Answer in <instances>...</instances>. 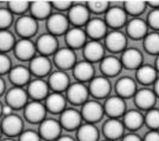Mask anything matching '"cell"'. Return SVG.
I'll list each match as a JSON object with an SVG mask.
<instances>
[{
    "mask_svg": "<svg viewBox=\"0 0 159 141\" xmlns=\"http://www.w3.org/2000/svg\"><path fill=\"white\" fill-rule=\"evenodd\" d=\"M2 130H1V126H0V139H1V135H2Z\"/></svg>",
    "mask_w": 159,
    "mask_h": 141,
    "instance_id": "57",
    "label": "cell"
},
{
    "mask_svg": "<svg viewBox=\"0 0 159 141\" xmlns=\"http://www.w3.org/2000/svg\"><path fill=\"white\" fill-rule=\"evenodd\" d=\"M12 110L13 109L10 106H7V104L5 106H2V115H4V116L9 115V114H12Z\"/></svg>",
    "mask_w": 159,
    "mask_h": 141,
    "instance_id": "50",
    "label": "cell"
},
{
    "mask_svg": "<svg viewBox=\"0 0 159 141\" xmlns=\"http://www.w3.org/2000/svg\"><path fill=\"white\" fill-rule=\"evenodd\" d=\"M77 138L79 141H97L99 132L97 127L91 123L81 124L77 129Z\"/></svg>",
    "mask_w": 159,
    "mask_h": 141,
    "instance_id": "36",
    "label": "cell"
},
{
    "mask_svg": "<svg viewBox=\"0 0 159 141\" xmlns=\"http://www.w3.org/2000/svg\"><path fill=\"white\" fill-rule=\"evenodd\" d=\"M65 34V41L68 47L71 49L83 47L86 42V34L80 27L68 29Z\"/></svg>",
    "mask_w": 159,
    "mask_h": 141,
    "instance_id": "22",
    "label": "cell"
},
{
    "mask_svg": "<svg viewBox=\"0 0 159 141\" xmlns=\"http://www.w3.org/2000/svg\"><path fill=\"white\" fill-rule=\"evenodd\" d=\"M136 77L137 80L143 84L153 83L157 78V70L150 65H141L137 69Z\"/></svg>",
    "mask_w": 159,
    "mask_h": 141,
    "instance_id": "34",
    "label": "cell"
},
{
    "mask_svg": "<svg viewBox=\"0 0 159 141\" xmlns=\"http://www.w3.org/2000/svg\"><path fill=\"white\" fill-rule=\"evenodd\" d=\"M48 83L42 79L37 78L29 83L27 93L34 101H40L48 95Z\"/></svg>",
    "mask_w": 159,
    "mask_h": 141,
    "instance_id": "23",
    "label": "cell"
},
{
    "mask_svg": "<svg viewBox=\"0 0 159 141\" xmlns=\"http://www.w3.org/2000/svg\"><path fill=\"white\" fill-rule=\"evenodd\" d=\"M123 116V124L125 127L130 130L139 129L144 122V117L137 110H130L125 112Z\"/></svg>",
    "mask_w": 159,
    "mask_h": 141,
    "instance_id": "35",
    "label": "cell"
},
{
    "mask_svg": "<svg viewBox=\"0 0 159 141\" xmlns=\"http://www.w3.org/2000/svg\"><path fill=\"white\" fill-rule=\"evenodd\" d=\"M83 54L86 60L91 63L101 61L104 58V45L98 40H91L83 46Z\"/></svg>",
    "mask_w": 159,
    "mask_h": 141,
    "instance_id": "17",
    "label": "cell"
},
{
    "mask_svg": "<svg viewBox=\"0 0 159 141\" xmlns=\"http://www.w3.org/2000/svg\"><path fill=\"white\" fill-rule=\"evenodd\" d=\"M103 141H113V140H109V139H106V140H104Z\"/></svg>",
    "mask_w": 159,
    "mask_h": 141,
    "instance_id": "58",
    "label": "cell"
},
{
    "mask_svg": "<svg viewBox=\"0 0 159 141\" xmlns=\"http://www.w3.org/2000/svg\"><path fill=\"white\" fill-rule=\"evenodd\" d=\"M45 108L52 113H61L65 109L66 99L61 93L53 92L45 98Z\"/></svg>",
    "mask_w": 159,
    "mask_h": 141,
    "instance_id": "32",
    "label": "cell"
},
{
    "mask_svg": "<svg viewBox=\"0 0 159 141\" xmlns=\"http://www.w3.org/2000/svg\"><path fill=\"white\" fill-rule=\"evenodd\" d=\"M127 38L125 35L117 30L107 34L105 36V45L112 52H119L125 49Z\"/></svg>",
    "mask_w": 159,
    "mask_h": 141,
    "instance_id": "16",
    "label": "cell"
},
{
    "mask_svg": "<svg viewBox=\"0 0 159 141\" xmlns=\"http://www.w3.org/2000/svg\"><path fill=\"white\" fill-rule=\"evenodd\" d=\"M30 61L29 69L30 73L38 77H42L50 72L52 64L48 57L42 55L35 56Z\"/></svg>",
    "mask_w": 159,
    "mask_h": 141,
    "instance_id": "20",
    "label": "cell"
},
{
    "mask_svg": "<svg viewBox=\"0 0 159 141\" xmlns=\"http://www.w3.org/2000/svg\"><path fill=\"white\" fill-rule=\"evenodd\" d=\"M154 85H153V91L155 93V94L157 96L158 95V92H159V80L158 79H157L154 83H153Z\"/></svg>",
    "mask_w": 159,
    "mask_h": 141,
    "instance_id": "53",
    "label": "cell"
},
{
    "mask_svg": "<svg viewBox=\"0 0 159 141\" xmlns=\"http://www.w3.org/2000/svg\"><path fill=\"white\" fill-rule=\"evenodd\" d=\"M2 132L9 137L19 135L23 130V121L18 115L5 116L0 125Z\"/></svg>",
    "mask_w": 159,
    "mask_h": 141,
    "instance_id": "2",
    "label": "cell"
},
{
    "mask_svg": "<svg viewBox=\"0 0 159 141\" xmlns=\"http://www.w3.org/2000/svg\"><path fill=\"white\" fill-rule=\"evenodd\" d=\"M143 47L148 53L157 55L159 52V35L158 32L147 34L143 38Z\"/></svg>",
    "mask_w": 159,
    "mask_h": 141,
    "instance_id": "37",
    "label": "cell"
},
{
    "mask_svg": "<svg viewBox=\"0 0 159 141\" xmlns=\"http://www.w3.org/2000/svg\"><path fill=\"white\" fill-rule=\"evenodd\" d=\"M5 88H6L5 81L0 76V96H1L4 93L5 91Z\"/></svg>",
    "mask_w": 159,
    "mask_h": 141,
    "instance_id": "52",
    "label": "cell"
},
{
    "mask_svg": "<svg viewBox=\"0 0 159 141\" xmlns=\"http://www.w3.org/2000/svg\"><path fill=\"white\" fill-rule=\"evenodd\" d=\"M148 5H150V6L153 7H155V9H157L158 7V6H159V1H148L147 2Z\"/></svg>",
    "mask_w": 159,
    "mask_h": 141,
    "instance_id": "54",
    "label": "cell"
},
{
    "mask_svg": "<svg viewBox=\"0 0 159 141\" xmlns=\"http://www.w3.org/2000/svg\"><path fill=\"white\" fill-rule=\"evenodd\" d=\"M38 29L37 20L31 16H22L16 21V30L22 39H30Z\"/></svg>",
    "mask_w": 159,
    "mask_h": 141,
    "instance_id": "1",
    "label": "cell"
},
{
    "mask_svg": "<svg viewBox=\"0 0 159 141\" xmlns=\"http://www.w3.org/2000/svg\"><path fill=\"white\" fill-rule=\"evenodd\" d=\"M104 108L101 103L96 101H87L83 104L81 112L82 118L87 122L93 124L99 121L104 114Z\"/></svg>",
    "mask_w": 159,
    "mask_h": 141,
    "instance_id": "6",
    "label": "cell"
},
{
    "mask_svg": "<svg viewBox=\"0 0 159 141\" xmlns=\"http://www.w3.org/2000/svg\"><path fill=\"white\" fill-rule=\"evenodd\" d=\"M73 68V75L79 82L90 81L94 77V69L93 64L86 60L76 63Z\"/></svg>",
    "mask_w": 159,
    "mask_h": 141,
    "instance_id": "30",
    "label": "cell"
},
{
    "mask_svg": "<svg viewBox=\"0 0 159 141\" xmlns=\"http://www.w3.org/2000/svg\"><path fill=\"white\" fill-rule=\"evenodd\" d=\"M144 122L151 130H157L159 126L158 110L153 107L148 110L144 117Z\"/></svg>",
    "mask_w": 159,
    "mask_h": 141,
    "instance_id": "40",
    "label": "cell"
},
{
    "mask_svg": "<svg viewBox=\"0 0 159 141\" xmlns=\"http://www.w3.org/2000/svg\"><path fill=\"white\" fill-rule=\"evenodd\" d=\"M7 9L12 14H22L29 9L30 2L27 1H10L7 3Z\"/></svg>",
    "mask_w": 159,
    "mask_h": 141,
    "instance_id": "41",
    "label": "cell"
},
{
    "mask_svg": "<svg viewBox=\"0 0 159 141\" xmlns=\"http://www.w3.org/2000/svg\"><path fill=\"white\" fill-rule=\"evenodd\" d=\"M11 68V61L9 56L0 53V75L9 73Z\"/></svg>",
    "mask_w": 159,
    "mask_h": 141,
    "instance_id": "45",
    "label": "cell"
},
{
    "mask_svg": "<svg viewBox=\"0 0 159 141\" xmlns=\"http://www.w3.org/2000/svg\"><path fill=\"white\" fill-rule=\"evenodd\" d=\"M88 88L83 83L76 82L70 84L66 89L67 99L74 104H83L88 101L89 96Z\"/></svg>",
    "mask_w": 159,
    "mask_h": 141,
    "instance_id": "7",
    "label": "cell"
},
{
    "mask_svg": "<svg viewBox=\"0 0 159 141\" xmlns=\"http://www.w3.org/2000/svg\"><path fill=\"white\" fill-rule=\"evenodd\" d=\"M50 2L52 7H55V9L61 11L69 10V9L71 7V6L73 4L70 1H63V0L53 1Z\"/></svg>",
    "mask_w": 159,
    "mask_h": 141,
    "instance_id": "47",
    "label": "cell"
},
{
    "mask_svg": "<svg viewBox=\"0 0 159 141\" xmlns=\"http://www.w3.org/2000/svg\"><path fill=\"white\" fill-rule=\"evenodd\" d=\"M69 23L67 16L61 13H55L50 14L47 18V26L49 33L57 36L66 32Z\"/></svg>",
    "mask_w": 159,
    "mask_h": 141,
    "instance_id": "4",
    "label": "cell"
},
{
    "mask_svg": "<svg viewBox=\"0 0 159 141\" xmlns=\"http://www.w3.org/2000/svg\"><path fill=\"white\" fill-rule=\"evenodd\" d=\"M40 124L39 134L41 138L53 140L60 136L62 127L59 121L53 119H45Z\"/></svg>",
    "mask_w": 159,
    "mask_h": 141,
    "instance_id": "9",
    "label": "cell"
},
{
    "mask_svg": "<svg viewBox=\"0 0 159 141\" xmlns=\"http://www.w3.org/2000/svg\"><path fill=\"white\" fill-rule=\"evenodd\" d=\"M35 44L37 51H39L40 55L47 57L54 54L58 50V40L56 36L49 32L39 36Z\"/></svg>",
    "mask_w": 159,
    "mask_h": 141,
    "instance_id": "14",
    "label": "cell"
},
{
    "mask_svg": "<svg viewBox=\"0 0 159 141\" xmlns=\"http://www.w3.org/2000/svg\"><path fill=\"white\" fill-rule=\"evenodd\" d=\"M125 127L117 118H110L103 125L102 131L107 139L114 140L122 137Z\"/></svg>",
    "mask_w": 159,
    "mask_h": 141,
    "instance_id": "24",
    "label": "cell"
},
{
    "mask_svg": "<svg viewBox=\"0 0 159 141\" xmlns=\"http://www.w3.org/2000/svg\"><path fill=\"white\" fill-rule=\"evenodd\" d=\"M52 4L49 1H35L30 2L29 9L31 16L37 19H44L48 18L51 14Z\"/></svg>",
    "mask_w": 159,
    "mask_h": 141,
    "instance_id": "33",
    "label": "cell"
},
{
    "mask_svg": "<svg viewBox=\"0 0 159 141\" xmlns=\"http://www.w3.org/2000/svg\"><path fill=\"white\" fill-rule=\"evenodd\" d=\"M86 6L89 12L96 14L106 12L109 7V2L107 1H89Z\"/></svg>",
    "mask_w": 159,
    "mask_h": 141,
    "instance_id": "42",
    "label": "cell"
},
{
    "mask_svg": "<svg viewBox=\"0 0 159 141\" xmlns=\"http://www.w3.org/2000/svg\"><path fill=\"white\" fill-rule=\"evenodd\" d=\"M16 42L15 37L10 31L0 30V53H6L12 50Z\"/></svg>",
    "mask_w": 159,
    "mask_h": 141,
    "instance_id": "38",
    "label": "cell"
},
{
    "mask_svg": "<svg viewBox=\"0 0 159 141\" xmlns=\"http://www.w3.org/2000/svg\"><path fill=\"white\" fill-rule=\"evenodd\" d=\"M54 62L61 70L71 68L76 63V55L69 47L61 48L54 53Z\"/></svg>",
    "mask_w": 159,
    "mask_h": 141,
    "instance_id": "12",
    "label": "cell"
},
{
    "mask_svg": "<svg viewBox=\"0 0 159 141\" xmlns=\"http://www.w3.org/2000/svg\"><path fill=\"white\" fill-rule=\"evenodd\" d=\"M103 108L110 118H118L125 112V103L123 98L117 95L113 96L106 99Z\"/></svg>",
    "mask_w": 159,
    "mask_h": 141,
    "instance_id": "15",
    "label": "cell"
},
{
    "mask_svg": "<svg viewBox=\"0 0 159 141\" xmlns=\"http://www.w3.org/2000/svg\"><path fill=\"white\" fill-rule=\"evenodd\" d=\"M120 61L122 66L130 70H137L142 65V54L140 50L135 48L125 49L123 51Z\"/></svg>",
    "mask_w": 159,
    "mask_h": 141,
    "instance_id": "21",
    "label": "cell"
},
{
    "mask_svg": "<svg viewBox=\"0 0 159 141\" xmlns=\"http://www.w3.org/2000/svg\"><path fill=\"white\" fill-rule=\"evenodd\" d=\"M83 118L81 113L74 109H65L61 112L60 124L67 130L77 129L81 124Z\"/></svg>",
    "mask_w": 159,
    "mask_h": 141,
    "instance_id": "18",
    "label": "cell"
},
{
    "mask_svg": "<svg viewBox=\"0 0 159 141\" xmlns=\"http://www.w3.org/2000/svg\"><path fill=\"white\" fill-rule=\"evenodd\" d=\"M127 13L120 7L113 6L109 7L105 12V19L106 25L114 29H119L125 25L127 21Z\"/></svg>",
    "mask_w": 159,
    "mask_h": 141,
    "instance_id": "13",
    "label": "cell"
},
{
    "mask_svg": "<svg viewBox=\"0 0 159 141\" xmlns=\"http://www.w3.org/2000/svg\"><path fill=\"white\" fill-rule=\"evenodd\" d=\"M48 86L53 92L61 93L66 90L70 85L68 75L63 70H58L50 74L47 83Z\"/></svg>",
    "mask_w": 159,
    "mask_h": 141,
    "instance_id": "26",
    "label": "cell"
},
{
    "mask_svg": "<svg viewBox=\"0 0 159 141\" xmlns=\"http://www.w3.org/2000/svg\"><path fill=\"white\" fill-rule=\"evenodd\" d=\"M157 96L153 90L147 88L137 90L134 94L135 103L141 109L149 110L155 105Z\"/></svg>",
    "mask_w": 159,
    "mask_h": 141,
    "instance_id": "25",
    "label": "cell"
},
{
    "mask_svg": "<svg viewBox=\"0 0 159 141\" xmlns=\"http://www.w3.org/2000/svg\"><path fill=\"white\" fill-rule=\"evenodd\" d=\"M111 89V84L107 78L104 76L93 77L90 80L89 93L96 98L107 97Z\"/></svg>",
    "mask_w": 159,
    "mask_h": 141,
    "instance_id": "8",
    "label": "cell"
},
{
    "mask_svg": "<svg viewBox=\"0 0 159 141\" xmlns=\"http://www.w3.org/2000/svg\"><path fill=\"white\" fill-rule=\"evenodd\" d=\"M116 91L117 96L122 98L134 96L137 91V85L135 81L130 77L124 76L117 80L116 84Z\"/></svg>",
    "mask_w": 159,
    "mask_h": 141,
    "instance_id": "29",
    "label": "cell"
},
{
    "mask_svg": "<svg viewBox=\"0 0 159 141\" xmlns=\"http://www.w3.org/2000/svg\"><path fill=\"white\" fill-rule=\"evenodd\" d=\"M2 105L1 104V102H0V117L2 115Z\"/></svg>",
    "mask_w": 159,
    "mask_h": 141,
    "instance_id": "55",
    "label": "cell"
},
{
    "mask_svg": "<svg viewBox=\"0 0 159 141\" xmlns=\"http://www.w3.org/2000/svg\"><path fill=\"white\" fill-rule=\"evenodd\" d=\"M84 31L86 35L91 37L92 40H98L107 34V25L103 19L96 17L88 20Z\"/></svg>",
    "mask_w": 159,
    "mask_h": 141,
    "instance_id": "19",
    "label": "cell"
},
{
    "mask_svg": "<svg viewBox=\"0 0 159 141\" xmlns=\"http://www.w3.org/2000/svg\"><path fill=\"white\" fill-rule=\"evenodd\" d=\"M100 68L106 76H114L121 71L122 65L120 60L114 56L104 57L101 61Z\"/></svg>",
    "mask_w": 159,
    "mask_h": 141,
    "instance_id": "31",
    "label": "cell"
},
{
    "mask_svg": "<svg viewBox=\"0 0 159 141\" xmlns=\"http://www.w3.org/2000/svg\"><path fill=\"white\" fill-rule=\"evenodd\" d=\"M142 141H159V134L157 130H151L145 136Z\"/></svg>",
    "mask_w": 159,
    "mask_h": 141,
    "instance_id": "48",
    "label": "cell"
},
{
    "mask_svg": "<svg viewBox=\"0 0 159 141\" xmlns=\"http://www.w3.org/2000/svg\"><path fill=\"white\" fill-rule=\"evenodd\" d=\"M28 94L22 87L14 86L9 89L6 95V104L12 109H19L28 102Z\"/></svg>",
    "mask_w": 159,
    "mask_h": 141,
    "instance_id": "3",
    "label": "cell"
},
{
    "mask_svg": "<svg viewBox=\"0 0 159 141\" xmlns=\"http://www.w3.org/2000/svg\"><path fill=\"white\" fill-rule=\"evenodd\" d=\"M126 30L131 39H140L144 38L147 34L148 25L143 19L134 17L127 23Z\"/></svg>",
    "mask_w": 159,
    "mask_h": 141,
    "instance_id": "28",
    "label": "cell"
},
{
    "mask_svg": "<svg viewBox=\"0 0 159 141\" xmlns=\"http://www.w3.org/2000/svg\"><path fill=\"white\" fill-rule=\"evenodd\" d=\"M89 11L86 5L75 4L71 6L68 10V19L70 22L75 27H81L86 25L89 20Z\"/></svg>",
    "mask_w": 159,
    "mask_h": 141,
    "instance_id": "10",
    "label": "cell"
},
{
    "mask_svg": "<svg viewBox=\"0 0 159 141\" xmlns=\"http://www.w3.org/2000/svg\"><path fill=\"white\" fill-rule=\"evenodd\" d=\"M147 25L153 28V29L158 30L159 28V11L158 9H154L152 10L147 17Z\"/></svg>",
    "mask_w": 159,
    "mask_h": 141,
    "instance_id": "46",
    "label": "cell"
},
{
    "mask_svg": "<svg viewBox=\"0 0 159 141\" xmlns=\"http://www.w3.org/2000/svg\"><path fill=\"white\" fill-rule=\"evenodd\" d=\"M24 108V117L30 123H40L45 119L47 109L39 101L27 102Z\"/></svg>",
    "mask_w": 159,
    "mask_h": 141,
    "instance_id": "5",
    "label": "cell"
},
{
    "mask_svg": "<svg viewBox=\"0 0 159 141\" xmlns=\"http://www.w3.org/2000/svg\"><path fill=\"white\" fill-rule=\"evenodd\" d=\"M16 57L22 61L30 60L35 56V44L29 39H21L16 42L13 48Z\"/></svg>",
    "mask_w": 159,
    "mask_h": 141,
    "instance_id": "11",
    "label": "cell"
},
{
    "mask_svg": "<svg viewBox=\"0 0 159 141\" xmlns=\"http://www.w3.org/2000/svg\"><path fill=\"white\" fill-rule=\"evenodd\" d=\"M56 141H75L74 139L69 135H63L60 136Z\"/></svg>",
    "mask_w": 159,
    "mask_h": 141,
    "instance_id": "51",
    "label": "cell"
},
{
    "mask_svg": "<svg viewBox=\"0 0 159 141\" xmlns=\"http://www.w3.org/2000/svg\"><path fill=\"white\" fill-rule=\"evenodd\" d=\"M122 141H142V139L135 134H128L122 137Z\"/></svg>",
    "mask_w": 159,
    "mask_h": 141,
    "instance_id": "49",
    "label": "cell"
},
{
    "mask_svg": "<svg viewBox=\"0 0 159 141\" xmlns=\"http://www.w3.org/2000/svg\"><path fill=\"white\" fill-rule=\"evenodd\" d=\"M146 5L143 1H126L124 3V9L127 14L137 16L145 11Z\"/></svg>",
    "mask_w": 159,
    "mask_h": 141,
    "instance_id": "39",
    "label": "cell"
},
{
    "mask_svg": "<svg viewBox=\"0 0 159 141\" xmlns=\"http://www.w3.org/2000/svg\"><path fill=\"white\" fill-rule=\"evenodd\" d=\"M39 134L32 130L22 131L19 135V141H40Z\"/></svg>",
    "mask_w": 159,
    "mask_h": 141,
    "instance_id": "44",
    "label": "cell"
},
{
    "mask_svg": "<svg viewBox=\"0 0 159 141\" xmlns=\"http://www.w3.org/2000/svg\"><path fill=\"white\" fill-rule=\"evenodd\" d=\"M30 71L29 68L22 65L11 68L9 71V78L14 86L22 87L29 83Z\"/></svg>",
    "mask_w": 159,
    "mask_h": 141,
    "instance_id": "27",
    "label": "cell"
},
{
    "mask_svg": "<svg viewBox=\"0 0 159 141\" xmlns=\"http://www.w3.org/2000/svg\"><path fill=\"white\" fill-rule=\"evenodd\" d=\"M13 21V14L7 9L0 8V30H6Z\"/></svg>",
    "mask_w": 159,
    "mask_h": 141,
    "instance_id": "43",
    "label": "cell"
},
{
    "mask_svg": "<svg viewBox=\"0 0 159 141\" xmlns=\"http://www.w3.org/2000/svg\"><path fill=\"white\" fill-rule=\"evenodd\" d=\"M1 141H16V140H14V139H11V138H7V139H3V140H1Z\"/></svg>",
    "mask_w": 159,
    "mask_h": 141,
    "instance_id": "56",
    "label": "cell"
}]
</instances>
